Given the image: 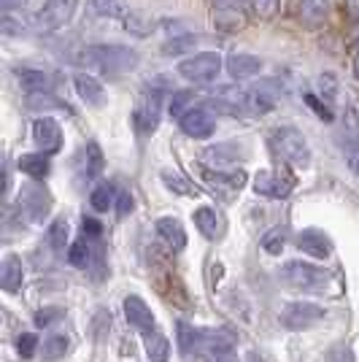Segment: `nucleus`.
I'll return each mask as SVG.
<instances>
[{"instance_id":"nucleus-1","label":"nucleus","mask_w":359,"mask_h":362,"mask_svg":"<svg viewBox=\"0 0 359 362\" xmlns=\"http://www.w3.org/2000/svg\"><path fill=\"white\" fill-rule=\"evenodd\" d=\"M78 62L81 65H90V68H98L108 76H124L138 68L141 62V54L130 49V46L122 44H98V46H87L81 54H78Z\"/></svg>"},{"instance_id":"nucleus-2","label":"nucleus","mask_w":359,"mask_h":362,"mask_svg":"<svg viewBox=\"0 0 359 362\" xmlns=\"http://www.w3.org/2000/svg\"><path fill=\"white\" fill-rule=\"evenodd\" d=\"M281 281L300 292H316L324 295L329 289H335V276L327 268H319L314 262H302V259H289L284 268L278 271Z\"/></svg>"},{"instance_id":"nucleus-3","label":"nucleus","mask_w":359,"mask_h":362,"mask_svg":"<svg viewBox=\"0 0 359 362\" xmlns=\"http://www.w3.org/2000/svg\"><path fill=\"white\" fill-rule=\"evenodd\" d=\"M273 154L284 163V165L308 168L311 165V146L305 136L295 127H273L268 138Z\"/></svg>"},{"instance_id":"nucleus-4","label":"nucleus","mask_w":359,"mask_h":362,"mask_svg":"<svg viewBox=\"0 0 359 362\" xmlns=\"http://www.w3.org/2000/svg\"><path fill=\"white\" fill-rule=\"evenodd\" d=\"M165 78H154L149 81V87L143 90V95L138 98V103L133 108V127L138 136H151L157 127H160V119H163V95L165 87H160Z\"/></svg>"},{"instance_id":"nucleus-5","label":"nucleus","mask_w":359,"mask_h":362,"mask_svg":"<svg viewBox=\"0 0 359 362\" xmlns=\"http://www.w3.org/2000/svg\"><path fill=\"white\" fill-rule=\"evenodd\" d=\"M222 54L219 52H197V54H189V57H184L179 62V76L181 78H187L189 84H211L219 71H222Z\"/></svg>"},{"instance_id":"nucleus-6","label":"nucleus","mask_w":359,"mask_h":362,"mask_svg":"<svg viewBox=\"0 0 359 362\" xmlns=\"http://www.w3.org/2000/svg\"><path fill=\"white\" fill-rule=\"evenodd\" d=\"M327 317L324 305L308 300H289L281 305L278 311V322L284 325L286 330H305V327H314L316 322Z\"/></svg>"},{"instance_id":"nucleus-7","label":"nucleus","mask_w":359,"mask_h":362,"mask_svg":"<svg viewBox=\"0 0 359 362\" xmlns=\"http://www.w3.org/2000/svg\"><path fill=\"white\" fill-rule=\"evenodd\" d=\"M78 11V0H46L35 14V28L41 33L62 30Z\"/></svg>"},{"instance_id":"nucleus-8","label":"nucleus","mask_w":359,"mask_h":362,"mask_svg":"<svg viewBox=\"0 0 359 362\" xmlns=\"http://www.w3.org/2000/svg\"><path fill=\"white\" fill-rule=\"evenodd\" d=\"M295 184H298V179H295L286 168L259 170V173H254V181H252V187H254L257 195L273 197V200H284V197H289V192L295 189Z\"/></svg>"},{"instance_id":"nucleus-9","label":"nucleus","mask_w":359,"mask_h":362,"mask_svg":"<svg viewBox=\"0 0 359 362\" xmlns=\"http://www.w3.org/2000/svg\"><path fill=\"white\" fill-rule=\"evenodd\" d=\"M179 127L184 136L195 138V141H203V138H211L213 130H216V117L211 108H189L184 117L179 119Z\"/></svg>"},{"instance_id":"nucleus-10","label":"nucleus","mask_w":359,"mask_h":362,"mask_svg":"<svg viewBox=\"0 0 359 362\" xmlns=\"http://www.w3.org/2000/svg\"><path fill=\"white\" fill-rule=\"evenodd\" d=\"M19 209L25 211V216L30 222H44L46 214L52 211V195L46 192L44 187L33 184V187H25L19 192Z\"/></svg>"},{"instance_id":"nucleus-11","label":"nucleus","mask_w":359,"mask_h":362,"mask_svg":"<svg viewBox=\"0 0 359 362\" xmlns=\"http://www.w3.org/2000/svg\"><path fill=\"white\" fill-rule=\"evenodd\" d=\"M33 144L44 154H54L62 149V127L52 117H41L33 122Z\"/></svg>"},{"instance_id":"nucleus-12","label":"nucleus","mask_w":359,"mask_h":362,"mask_svg":"<svg viewBox=\"0 0 359 362\" xmlns=\"http://www.w3.org/2000/svg\"><path fill=\"white\" fill-rule=\"evenodd\" d=\"M122 308H124V319H127L138 332L146 335V332L157 330V319L151 314V308L141 300L138 295H127L124 303H122Z\"/></svg>"},{"instance_id":"nucleus-13","label":"nucleus","mask_w":359,"mask_h":362,"mask_svg":"<svg viewBox=\"0 0 359 362\" xmlns=\"http://www.w3.org/2000/svg\"><path fill=\"white\" fill-rule=\"evenodd\" d=\"M203 179L208 181L216 189H227V192H238L246 187V170L243 168H233V170H222V168H203Z\"/></svg>"},{"instance_id":"nucleus-14","label":"nucleus","mask_w":359,"mask_h":362,"mask_svg":"<svg viewBox=\"0 0 359 362\" xmlns=\"http://www.w3.org/2000/svg\"><path fill=\"white\" fill-rule=\"evenodd\" d=\"M157 235L165 241V246L170 249V252H184L187 249V230H184V225H181L176 216H160L157 219Z\"/></svg>"},{"instance_id":"nucleus-15","label":"nucleus","mask_w":359,"mask_h":362,"mask_svg":"<svg viewBox=\"0 0 359 362\" xmlns=\"http://www.w3.org/2000/svg\"><path fill=\"white\" fill-rule=\"evenodd\" d=\"M225 65H227V74L233 76L235 81H246V78H254V76L262 74V60L257 54H246V52L230 54Z\"/></svg>"},{"instance_id":"nucleus-16","label":"nucleus","mask_w":359,"mask_h":362,"mask_svg":"<svg viewBox=\"0 0 359 362\" xmlns=\"http://www.w3.org/2000/svg\"><path fill=\"white\" fill-rule=\"evenodd\" d=\"M76 95L87 103V106H103L105 103V87L100 84V78H95L92 74H76L73 76Z\"/></svg>"},{"instance_id":"nucleus-17","label":"nucleus","mask_w":359,"mask_h":362,"mask_svg":"<svg viewBox=\"0 0 359 362\" xmlns=\"http://www.w3.org/2000/svg\"><path fill=\"white\" fill-rule=\"evenodd\" d=\"M298 249L311 255L314 259H327L332 255V241L322 230H302L298 235Z\"/></svg>"},{"instance_id":"nucleus-18","label":"nucleus","mask_w":359,"mask_h":362,"mask_svg":"<svg viewBox=\"0 0 359 362\" xmlns=\"http://www.w3.org/2000/svg\"><path fill=\"white\" fill-rule=\"evenodd\" d=\"M192 219H195V227L208 238V241H219L222 235H225V219L219 216L216 209H211V206H200L195 214H192Z\"/></svg>"},{"instance_id":"nucleus-19","label":"nucleus","mask_w":359,"mask_h":362,"mask_svg":"<svg viewBox=\"0 0 359 362\" xmlns=\"http://www.w3.org/2000/svg\"><path fill=\"white\" fill-rule=\"evenodd\" d=\"M22 281H25V265H22V259L16 255H6L3 262H0V287L6 289L8 295H14V292H19Z\"/></svg>"},{"instance_id":"nucleus-20","label":"nucleus","mask_w":359,"mask_h":362,"mask_svg":"<svg viewBox=\"0 0 359 362\" xmlns=\"http://www.w3.org/2000/svg\"><path fill=\"white\" fill-rule=\"evenodd\" d=\"M103 151H100V146L95 144V141H90L84 149H81V154H78V173H81V179L84 181H95L100 173H103Z\"/></svg>"},{"instance_id":"nucleus-21","label":"nucleus","mask_w":359,"mask_h":362,"mask_svg":"<svg viewBox=\"0 0 359 362\" xmlns=\"http://www.w3.org/2000/svg\"><path fill=\"white\" fill-rule=\"evenodd\" d=\"M335 8V0H300V19L308 28L324 25Z\"/></svg>"},{"instance_id":"nucleus-22","label":"nucleus","mask_w":359,"mask_h":362,"mask_svg":"<svg viewBox=\"0 0 359 362\" xmlns=\"http://www.w3.org/2000/svg\"><path fill=\"white\" fill-rule=\"evenodd\" d=\"M14 76L19 81V87L28 92V95H38V92L52 90V76L44 71H35V68H14Z\"/></svg>"},{"instance_id":"nucleus-23","label":"nucleus","mask_w":359,"mask_h":362,"mask_svg":"<svg viewBox=\"0 0 359 362\" xmlns=\"http://www.w3.org/2000/svg\"><path fill=\"white\" fill-rule=\"evenodd\" d=\"M16 168H19L25 176H30V179H46L49 170H52V163H49V154L38 151V154H22V157L16 160Z\"/></svg>"},{"instance_id":"nucleus-24","label":"nucleus","mask_w":359,"mask_h":362,"mask_svg":"<svg viewBox=\"0 0 359 362\" xmlns=\"http://www.w3.org/2000/svg\"><path fill=\"white\" fill-rule=\"evenodd\" d=\"M154 28H157V22L141 8H133V11L124 14V30L135 35V38H146V35L154 33Z\"/></svg>"},{"instance_id":"nucleus-25","label":"nucleus","mask_w":359,"mask_h":362,"mask_svg":"<svg viewBox=\"0 0 359 362\" xmlns=\"http://www.w3.org/2000/svg\"><path fill=\"white\" fill-rule=\"evenodd\" d=\"M146 357H149V362L170 360V341L160 330L146 332Z\"/></svg>"},{"instance_id":"nucleus-26","label":"nucleus","mask_w":359,"mask_h":362,"mask_svg":"<svg viewBox=\"0 0 359 362\" xmlns=\"http://www.w3.org/2000/svg\"><path fill=\"white\" fill-rule=\"evenodd\" d=\"M240 157V149L235 144H216L203 151V160L211 165H227V163H235Z\"/></svg>"},{"instance_id":"nucleus-27","label":"nucleus","mask_w":359,"mask_h":362,"mask_svg":"<svg viewBox=\"0 0 359 362\" xmlns=\"http://www.w3.org/2000/svg\"><path fill=\"white\" fill-rule=\"evenodd\" d=\"M176 341H179V351L184 357H192V351H200V330H195L192 325L179 322L176 325Z\"/></svg>"},{"instance_id":"nucleus-28","label":"nucleus","mask_w":359,"mask_h":362,"mask_svg":"<svg viewBox=\"0 0 359 362\" xmlns=\"http://www.w3.org/2000/svg\"><path fill=\"white\" fill-rule=\"evenodd\" d=\"M90 11L100 19H124L127 6L124 0H90Z\"/></svg>"},{"instance_id":"nucleus-29","label":"nucleus","mask_w":359,"mask_h":362,"mask_svg":"<svg viewBox=\"0 0 359 362\" xmlns=\"http://www.w3.org/2000/svg\"><path fill=\"white\" fill-rule=\"evenodd\" d=\"M68 349H71V341H68V335L52 332V335H49V338L44 341V360H49V362L62 360V357L68 354Z\"/></svg>"},{"instance_id":"nucleus-30","label":"nucleus","mask_w":359,"mask_h":362,"mask_svg":"<svg viewBox=\"0 0 359 362\" xmlns=\"http://www.w3.org/2000/svg\"><path fill=\"white\" fill-rule=\"evenodd\" d=\"M0 30H3V35H8V38H22V35L30 33V25L22 19V14L6 11L3 19H0Z\"/></svg>"},{"instance_id":"nucleus-31","label":"nucleus","mask_w":359,"mask_h":362,"mask_svg":"<svg viewBox=\"0 0 359 362\" xmlns=\"http://www.w3.org/2000/svg\"><path fill=\"white\" fill-rule=\"evenodd\" d=\"M46 241H49V246H52L54 252H62V249L68 246V219H65V216H57V219L49 225Z\"/></svg>"},{"instance_id":"nucleus-32","label":"nucleus","mask_w":359,"mask_h":362,"mask_svg":"<svg viewBox=\"0 0 359 362\" xmlns=\"http://www.w3.org/2000/svg\"><path fill=\"white\" fill-rule=\"evenodd\" d=\"M189 108H195V92L179 90V92H173V95H170V100H167V111H170V117L181 119Z\"/></svg>"},{"instance_id":"nucleus-33","label":"nucleus","mask_w":359,"mask_h":362,"mask_svg":"<svg viewBox=\"0 0 359 362\" xmlns=\"http://www.w3.org/2000/svg\"><path fill=\"white\" fill-rule=\"evenodd\" d=\"M163 184L165 189H170L173 195H195V187L184 179V176L173 173V170H163Z\"/></svg>"},{"instance_id":"nucleus-34","label":"nucleus","mask_w":359,"mask_h":362,"mask_svg":"<svg viewBox=\"0 0 359 362\" xmlns=\"http://www.w3.org/2000/svg\"><path fill=\"white\" fill-rule=\"evenodd\" d=\"M195 41H200V38H195V35H176V38H170V41L163 46V54L165 57H176L181 52H192V49H195Z\"/></svg>"},{"instance_id":"nucleus-35","label":"nucleus","mask_w":359,"mask_h":362,"mask_svg":"<svg viewBox=\"0 0 359 362\" xmlns=\"http://www.w3.org/2000/svg\"><path fill=\"white\" fill-rule=\"evenodd\" d=\"M90 203H92V209L95 211H108L111 206H114V189L108 187V184H100V187H95L92 189V195H90Z\"/></svg>"},{"instance_id":"nucleus-36","label":"nucleus","mask_w":359,"mask_h":362,"mask_svg":"<svg viewBox=\"0 0 359 362\" xmlns=\"http://www.w3.org/2000/svg\"><path fill=\"white\" fill-rule=\"evenodd\" d=\"M284 243H286V230H281V227H273V230H268V233L262 235V249H265L268 255H281Z\"/></svg>"},{"instance_id":"nucleus-37","label":"nucleus","mask_w":359,"mask_h":362,"mask_svg":"<svg viewBox=\"0 0 359 362\" xmlns=\"http://www.w3.org/2000/svg\"><path fill=\"white\" fill-rule=\"evenodd\" d=\"M302 100L311 106V111H314L319 119H324V122H332L335 117H332V106H329L327 100L322 98V95H314V92H305L302 95Z\"/></svg>"},{"instance_id":"nucleus-38","label":"nucleus","mask_w":359,"mask_h":362,"mask_svg":"<svg viewBox=\"0 0 359 362\" xmlns=\"http://www.w3.org/2000/svg\"><path fill=\"white\" fill-rule=\"evenodd\" d=\"M68 262L73 268H90V243L76 241L71 249H68Z\"/></svg>"},{"instance_id":"nucleus-39","label":"nucleus","mask_w":359,"mask_h":362,"mask_svg":"<svg viewBox=\"0 0 359 362\" xmlns=\"http://www.w3.org/2000/svg\"><path fill=\"white\" fill-rule=\"evenodd\" d=\"M62 319H65V311H62L60 305H46V308H41L35 314V327H52V325H57Z\"/></svg>"},{"instance_id":"nucleus-40","label":"nucleus","mask_w":359,"mask_h":362,"mask_svg":"<svg viewBox=\"0 0 359 362\" xmlns=\"http://www.w3.org/2000/svg\"><path fill=\"white\" fill-rule=\"evenodd\" d=\"M249 6H252L257 19H273V16L278 14L281 0H249Z\"/></svg>"},{"instance_id":"nucleus-41","label":"nucleus","mask_w":359,"mask_h":362,"mask_svg":"<svg viewBox=\"0 0 359 362\" xmlns=\"http://www.w3.org/2000/svg\"><path fill=\"white\" fill-rule=\"evenodd\" d=\"M338 92H341V90H338V78H335V76H332V74L319 76V95L327 100L329 106L338 100Z\"/></svg>"},{"instance_id":"nucleus-42","label":"nucleus","mask_w":359,"mask_h":362,"mask_svg":"<svg viewBox=\"0 0 359 362\" xmlns=\"http://www.w3.org/2000/svg\"><path fill=\"white\" fill-rule=\"evenodd\" d=\"M16 349H19L22 360H30L33 354H35V349H38V335L35 332H22L19 341H16Z\"/></svg>"},{"instance_id":"nucleus-43","label":"nucleus","mask_w":359,"mask_h":362,"mask_svg":"<svg viewBox=\"0 0 359 362\" xmlns=\"http://www.w3.org/2000/svg\"><path fill=\"white\" fill-rule=\"evenodd\" d=\"M206 362H238V354L233 349H211V351H203Z\"/></svg>"},{"instance_id":"nucleus-44","label":"nucleus","mask_w":359,"mask_h":362,"mask_svg":"<svg viewBox=\"0 0 359 362\" xmlns=\"http://www.w3.org/2000/svg\"><path fill=\"white\" fill-rule=\"evenodd\" d=\"M81 233H84L87 238H100L103 225H100L98 219H92V216H84V219H81Z\"/></svg>"},{"instance_id":"nucleus-45","label":"nucleus","mask_w":359,"mask_h":362,"mask_svg":"<svg viewBox=\"0 0 359 362\" xmlns=\"http://www.w3.org/2000/svg\"><path fill=\"white\" fill-rule=\"evenodd\" d=\"M346 163L359 176V141H348V146H346Z\"/></svg>"},{"instance_id":"nucleus-46","label":"nucleus","mask_w":359,"mask_h":362,"mask_svg":"<svg viewBox=\"0 0 359 362\" xmlns=\"http://www.w3.org/2000/svg\"><path fill=\"white\" fill-rule=\"evenodd\" d=\"M117 203H119V206H117V211H119L122 216H127V214H130V211H133V209H135L133 195H130V192H127V189H122V192H119V197H117Z\"/></svg>"},{"instance_id":"nucleus-47","label":"nucleus","mask_w":359,"mask_h":362,"mask_svg":"<svg viewBox=\"0 0 359 362\" xmlns=\"http://www.w3.org/2000/svg\"><path fill=\"white\" fill-rule=\"evenodd\" d=\"M0 3H3V8H6V11H14V8L22 11V8H33L38 0H0Z\"/></svg>"},{"instance_id":"nucleus-48","label":"nucleus","mask_w":359,"mask_h":362,"mask_svg":"<svg viewBox=\"0 0 359 362\" xmlns=\"http://www.w3.org/2000/svg\"><path fill=\"white\" fill-rule=\"evenodd\" d=\"M351 71H354V76H357L359 81V35L354 38V49H351Z\"/></svg>"},{"instance_id":"nucleus-49","label":"nucleus","mask_w":359,"mask_h":362,"mask_svg":"<svg viewBox=\"0 0 359 362\" xmlns=\"http://www.w3.org/2000/svg\"><path fill=\"white\" fill-rule=\"evenodd\" d=\"M346 11L351 19H357L359 22V0H346Z\"/></svg>"},{"instance_id":"nucleus-50","label":"nucleus","mask_w":359,"mask_h":362,"mask_svg":"<svg viewBox=\"0 0 359 362\" xmlns=\"http://www.w3.org/2000/svg\"><path fill=\"white\" fill-rule=\"evenodd\" d=\"M243 0H213L216 8H238Z\"/></svg>"},{"instance_id":"nucleus-51","label":"nucleus","mask_w":359,"mask_h":362,"mask_svg":"<svg viewBox=\"0 0 359 362\" xmlns=\"http://www.w3.org/2000/svg\"><path fill=\"white\" fill-rule=\"evenodd\" d=\"M246 362H265V357H262L259 351H249V354H246Z\"/></svg>"}]
</instances>
